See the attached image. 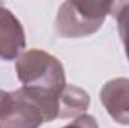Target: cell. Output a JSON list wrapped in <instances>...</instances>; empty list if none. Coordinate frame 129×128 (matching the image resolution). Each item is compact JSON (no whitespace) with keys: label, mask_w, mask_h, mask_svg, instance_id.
Instances as JSON below:
<instances>
[{"label":"cell","mask_w":129,"mask_h":128,"mask_svg":"<svg viewBox=\"0 0 129 128\" xmlns=\"http://www.w3.org/2000/svg\"><path fill=\"white\" fill-rule=\"evenodd\" d=\"M15 71L23 86L29 89L60 95L68 86L62 63L42 50L33 48L23 53L17 59Z\"/></svg>","instance_id":"1"},{"label":"cell","mask_w":129,"mask_h":128,"mask_svg":"<svg viewBox=\"0 0 129 128\" xmlns=\"http://www.w3.org/2000/svg\"><path fill=\"white\" fill-rule=\"evenodd\" d=\"M113 8L114 2H66L57 14V32L63 38L92 35L102 26Z\"/></svg>","instance_id":"2"},{"label":"cell","mask_w":129,"mask_h":128,"mask_svg":"<svg viewBox=\"0 0 129 128\" xmlns=\"http://www.w3.org/2000/svg\"><path fill=\"white\" fill-rule=\"evenodd\" d=\"M26 47L24 30L17 17L0 3V57L12 60Z\"/></svg>","instance_id":"3"},{"label":"cell","mask_w":129,"mask_h":128,"mask_svg":"<svg viewBox=\"0 0 129 128\" xmlns=\"http://www.w3.org/2000/svg\"><path fill=\"white\" fill-rule=\"evenodd\" d=\"M101 101L116 122L129 125V78L107 81L101 89Z\"/></svg>","instance_id":"4"},{"label":"cell","mask_w":129,"mask_h":128,"mask_svg":"<svg viewBox=\"0 0 129 128\" xmlns=\"http://www.w3.org/2000/svg\"><path fill=\"white\" fill-rule=\"evenodd\" d=\"M59 104H60L59 118H72V116L83 113L89 107L90 96L87 95L86 91L77 86L68 84L59 98Z\"/></svg>","instance_id":"5"},{"label":"cell","mask_w":129,"mask_h":128,"mask_svg":"<svg viewBox=\"0 0 129 128\" xmlns=\"http://www.w3.org/2000/svg\"><path fill=\"white\" fill-rule=\"evenodd\" d=\"M116 18H117V26H119V33L122 38V42L126 50V56L129 59V2L125 3H114L113 8Z\"/></svg>","instance_id":"6"},{"label":"cell","mask_w":129,"mask_h":128,"mask_svg":"<svg viewBox=\"0 0 129 128\" xmlns=\"http://www.w3.org/2000/svg\"><path fill=\"white\" fill-rule=\"evenodd\" d=\"M63 128H99V127H98V124L93 116H90V115H81L75 121H72L71 124H68Z\"/></svg>","instance_id":"7"},{"label":"cell","mask_w":129,"mask_h":128,"mask_svg":"<svg viewBox=\"0 0 129 128\" xmlns=\"http://www.w3.org/2000/svg\"><path fill=\"white\" fill-rule=\"evenodd\" d=\"M6 94H8V92H5V91L0 89V107H2V104H3V101H5V98H6Z\"/></svg>","instance_id":"8"}]
</instances>
